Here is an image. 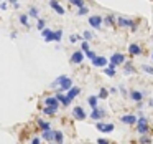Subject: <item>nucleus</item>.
<instances>
[{"label": "nucleus", "instance_id": "nucleus-1", "mask_svg": "<svg viewBox=\"0 0 153 144\" xmlns=\"http://www.w3.org/2000/svg\"><path fill=\"white\" fill-rule=\"evenodd\" d=\"M117 25H119V27H123V28H130L132 32L137 30L135 23H133L132 20H128V18H123V17H119V18H117Z\"/></svg>", "mask_w": 153, "mask_h": 144}, {"label": "nucleus", "instance_id": "nucleus-2", "mask_svg": "<svg viewBox=\"0 0 153 144\" xmlns=\"http://www.w3.org/2000/svg\"><path fill=\"white\" fill-rule=\"evenodd\" d=\"M102 17H100V15H91L89 17V25L92 28H96V30H100V28H102Z\"/></svg>", "mask_w": 153, "mask_h": 144}, {"label": "nucleus", "instance_id": "nucleus-3", "mask_svg": "<svg viewBox=\"0 0 153 144\" xmlns=\"http://www.w3.org/2000/svg\"><path fill=\"white\" fill-rule=\"evenodd\" d=\"M137 124H138V133L142 134V136H145V134L148 133V124H146V118H145V116H140L138 119H137Z\"/></svg>", "mask_w": 153, "mask_h": 144}, {"label": "nucleus", "instance_id": "nucleus-4", "mask_svg": "<svg viewBox=\"0 0 153 144\" xmlns=\"http://www.w3.org/2000/svg\"><path fill=\"white\" fill-rule=\"evenodd\" d=\"M123 61H125V57H123L122 53H114L112 57H110V65L112 66H119V65H122Z\"/></svg>", "mask_w": 153, "mask_h": 144}, {"label": "nucleus", "instance_id": "nucleus-5", "mask_svg": "<svg viewBox=\"0 0 153 144\" xmlns=\"http://www.w3.org/2000/svg\"><path fill=\"white\" fill-rule=\"evenodd\" d=\"M84 61V51H73V55H71V63L74 65H81Z\"/></svg>", "mask_w": 153, "mask_h": 144}, {"label": "nucleus", "instance_id": "nucleus-6", "mask_svg": "<svg viewBox=\"0 0 153 144\" xmlns=\"http://www.w3.org/2000/svg\"><path fill=\"white\" fill-rule=\"evenodd\" d=\"M73 116H74V119H77V121H84L86 119V111H84L81 106H74Z\"/></svg>", "mask_w": 153, "mask_h": 144}, {"label": "nucleus", "instance_id": "nucleus-7", "mask_svg": "<svg viewBox=\"0 0 153 144\" xmlns=\"http://www.w3.org/2000/svg\"><path fill=\"white\" fill-rule=\"evenodd\" d=\"M54 98H56V100L59 101V106H63V108H68V106L71 104V101L68 100V96H66V94H63V91H58V93H56V96H54Z\"/></svg>", "mask_w": 153, "mask_h": 144}, {"label": "nucleus", "instance_id": "nucleus-8", "mask_svg": "<svg viewBox=\"0 0 153 144\" xmlns=\"http://www.w3.org/2000/svg\"><path fill=\"white\" fill-rule=\"evenodd\" d=\"M96 127L100 131V133H112L114 131V124L112 123H97Z\"/></svg>", "mask_w": 153, "mask_h": 144}, {"label": "nucleus", "instance_id": "nucleus-9", "mask_svg": "<svg viewBox=\"0 0 153 144\" xmlns=\"http://www.w3.org/2000/svg\"><path fill=\"white\" fill-rule=\"evenodd\" d=\"M71 86H73V80H71V78H68V76H64L63 81L59 83V86H58V88H59L58 91H68Z\"/></svg>", "mask_w": 153, "mask_h": 144}, {"label": "nucleus", "instance_id": "nucleus-10", "mask_svg": "<svg viewBox=\"0 0 153 144\" xmlns=\"http://www.w3.org/2000/svg\"><path fill=\"white\" fill-rule=\"evenodd\" d=\"M50 7L53 8L58 15H64V14H66V10H64V8L59 5V2H58V0H50Z\"/></svg>", "mask_w": 153, "mask_h": 144}, {"label": "nucleus", "instance_id": "nucleus-11", "mask_svg": "<svg viewBox=\"0 0 153 144\" xmlns=\"http://www.w3.org/2000/svg\"><path fill=\"white\" fill-rule=\"evenodd\" d=\"M45 106H50V108L58 109V108H59V101H58L54 96H48V98H45Z\"/></svg>", "mask_w": 153, "mask_h": 144}, {"label": "nucleus", "instance_id": "nucleus-12", "mask_svg": "<svg viewBox=\"0 0 153 144\" xmlns=\"http://www.w3.org/2000/svg\"><path fill=\"white\" fill-rule=\"evenodd\" d=\"M41 35H43V40L46 41V43H50V41H53L54 30H51V28H43V30H41Z\"/></svg>", "mask_w": 153, "mask_h": 144}, {"label": "nucleus", "instance_id": "nucleus-13", "mask_svg": "<svg viewBox=\"0 0 153 144\" xmlns=\"http://www.w3.org/2000/svg\"><path fill=\"white\" fill-rule=\"evenodd\" d=\"M81 93V88H77V86H71L69 90H68V93H66V96H68V100L69 101H73L74 98L77 96V94Z\"/></svg>", "mask_w": 153, "mask_h": 144}, {"label": "nucleus", "instance_id": "nucleus-14", "mask_svg": "<svg viewBox=\"0 0 153 144\" xmlns=\"http://www.w3.org/2000/svg\"><path fill=\"white\" fill-rule=\"evenodd\" d=\"M92 65L97 68H104V66H107V58L105 57H96L92 60Z\"/></svg>", "mask_w": 153, "mask_h": 144}, {"label": "nucleus", "instance_id": "nucleus-15", "mask_svg": "<svg viewBox=\"0 0 153 144\" xmlns=\"http://www.w3.org/2000/svg\"><path fill=\"white\" fill-rule=\"evenodd\" d=\"M105 116V111L104 109H99V108H94L92 113H91V119H100V118Z\"/></svg>", "mask_w": 153, "mask_h": 144}, {"label": "nucleus", "instance_id": "nucleus-16", "mask_svg": "<svg viewBox=\"0 0 153 144\" xmlns=\"http://www.w3.org/2000/svg\"><path fill=\"white\" fill-rule=\"evenodd\" d=\"M128 53L133 55V57H137V55L142 53V48H140L137 43H130V45H128Z\"/></svg>", "mask_w": 153, "mask_h": 144}, {"label": "nucleus", "instance_id": "nucleus-17", "mask_svg": "<svg viewBox=\"0 0 153 144\" xmlns=\"http://www.w3.org/2000/svg\"><path fill=\"white\" fill-rule=\"evenodd\" d=\"M120 121H122L123 124H135L137 123V118L133 116V114H125V116L120 118Z\"/></svg>", "mask_w": 153, "mask_h": 144}, {"label": "nucleus", "instance_id": "nucleus-18", "mask_svg": "<svg viewBox=\"0 0 153 144\" xmlns=\"http://www.w3.org/2000/svg\"><path fill=\"white\" fill-rule=\"evenodd\" d=\"M143 94L145 93H142V91H130V98H132L133 101H137V103H140V101L143 100Z\"/></svg>", "mask_w": 153, "mask_h": 144}, {"label": "nucleus", "instance_id": "nucleus-19", "mask_svg": "<svg viewBox=\"0 0 153 144\" xmlns=\"http://www.w3.org/2000/svg\"><path fill=\"white\" fill-rule=\"evenodd\" d=\"M41 136H43V139H46L48 142H51V141H53V137H54V131H51V129H45L43 133H41Z\"/></svg>", "mask_w": 153, "mask_h": 144}, {"label": "nucleus", "instance_id": "nucleus-20", "mask_svg": "<svg viewBox=\"0 0 153 144\" xmlns=\"http://www.w3.org/2000/svg\"><path fill=\"white\" fill-rule=\"evenodd\" d=\"M28 17H31V18H36V20H38V18H40V12H38V8L36 7H30V8H28Z\"/></svg>", "mask_w": 153, "mask_h": 144}, {"label": "nucleus", "instance_id": "nucleus-21", "mask_svg": "<svg viewBox=\"0 0 153 144\" xmlns=\"http://www.w3.org/2000/svg\"><path fill=\"white\" fill-rule=\"evenodd\" d=\"M54 142L56 144H63V141H64V136H63V133L61 131H54Z\"/></svg>", "mask_w": 153, "mask_h": 144}, {"label": "nucleus", "instance_id": "nucleus-22", "mask_svg": "<svg viewBox=\"0 0 153 144\" xmlns=\"http://www.w3.org/2000/svg\"><path fill=\"white\" fill-rule=\"evenodd\" d=\"M18 22H20L23 27H30V23H28V15L27 14H20V15H18Z\"/></svg>", "mask_w": 153, "mask_h": 144}, {"label": "nucleus", "instance_id": "nucleus-23", "mask_svg": "<svg viewBox=\"0 0 153 144\" xmlns=\"http://www.w3.org/2000/svg\"><path fill=\"white\" fill-rule=\"evenodd\" d=\"M61 38H63V30H54V35H53V41H56V43H59Z\"/></svg>", "mask_w": 153, "mask_h": 144}, {"label": "nucleus", "instance_id": "nucleus-24", "mask_svg": "<svg viewBox=\"0 0 153 144\" xmlns=\"http://www.w3.org/2000/svg\"><path fill=\"white\" fill-rule=\"evenodd\" d=\"M97 101H99V98H97V96H89V98H87V103H89V106L92 108V109H94V108H97Z\"/></svg>", "mask_w": 153, "mask_h": 144}, {"label": "nucleus", "instance_id": "nucleus-25", "mask_svg": "<svg viewBox=\"0 0 153 144\" xmlns=\"http://www.w3.org/2000/svg\"><path fill=\"white\" fill-rule=\"evenodd\" d=\"M58 109H54V108H50V106H45L43 108V113L46 114V116H53V114H56Z\"/></svg>", "mask_w": 153, "mask_h": 144}, {"label": "nucleus", "instance_id": "nucleus-26", "mask_svg": "<svg viewBox=\"0 0 153 144\" xmlns=\"http://www.w3.org/2000/svg\"><path fill=\"white\" fill-rule=\"evenodd\" d=\"M107 96H109V90H105V88H100V91H99V94H97V98H99V100H105Z\"/></svg>", "mask_w": 153, "mask_h": 144}, {"label": "nucleus", "instance_id": "nucleus-27", "mask_svg": "<svg viewBox=\"0 0 153 144\" xmlns=\"http://www.w3.org/2000/svg\"><path fill=\"white\" fill-rule=\"evenodd\" d=\"M71 5H74V7H77V8H81V7H84V0H68Z\"/></svg>", "mask_w": 153, "mask_h": 144}, {"label": "nucleus", "instance_id": "nucleus-28", "mask_svg": "<svg viewBox=\"0 0 153 144\" xmlns=\"http://www.w3.org/2000/svg\"><path fill=\"white\" fill-rule=\"evenodd\" d=\"M87 14H89V8H87L86 5L81 7V8H77V15H79V17H84V15H87Z\"/></svg>", "mask_w": 153, "mask_h": 144}, {"label": "nucleus", "instance_id": "nucleus-29", "mask_svg": "<svg viewBox=\"0 0 153 144\" xmlns=\"http://www.w3.org/2000/svg\"><path fill=\"white\" fill-rule=\"evenodd\" d=\"M38 126L41 127V129H50V123H48V121H43V119H38Z\"/></svg>", "mask_w": 153, "mask_h": 144}, {"label": "nucleus", "instance_id": "nucleus-30", "mask_svg": "<svg viewBox=\"0 0 153 144\" xmlns=\"http://www.w3.org/2000/svg\"><path fill=\"white\" fill-rule=\"evenodd\" d=\"M64 76H66V75H61V76H58L56 80H54L53 83L50 84V86H51V88H56V86H59V83H61V81H63V78H64Z\"/></svg>", "mask_w": 153, "mask_h": 144}, {"label": "nucleus", "instance_id": "nucleus-31", "mask_svg": "<svg viewBox=\"0 0 153 144\" xmlns=\"http://www.w3.org/2000/svg\"><path fill=\"white\" fill-rule=\"evenodd\" d=\"M36 28L38 30H43V28H46V22L43 20V18H38V22H36Z\"/></svg>", "mask_w": 153, "mask_h": 144}, {"label": "nucleus", "instance_id": "nucleus-32", "mask_svg": "<svg viewBox=\"0 0 153 144\" xmlns=\"http://www.w3.org/2000/svg\"><path fill=\"white\" fill-rule=\"evenodd\" d=\"M102 22H105L107 25H110V27H112L114 22H115V18H114V15H107L105 18H102Z\"/></svg>", "mask_w": 153, "mask_h": 144}, {"label": "nucleus", "instance_id": "nucleus-33", "mask_svg": "<svg viewBox=\"0 0 153 144\" xmlns=\"http://www.w3.org/2000/svg\"><path fill=\"white\" fill-rule=\"evenodd\" d=\"M82 38H84V40H86V41H89V40H92V38H94V35H92V32H89V30H86V32H84V33H82Z\"/></svg>", "mask_w": 153, "mask_h": 144}, {"label": "nucleus", "instance_id": "nucleus-34", "mask_svg": "<svg viewBox=\"0 0 153 144\" xmlns=\"http://www.w3.org/2000/svg\"><path fill=\"white\" fill-rule=\"evenodd\" d=\"M104 73L107 75V76H114V75H115V68H104Z\"/></svg>", "mask_w": 153, "mask_h": 144}, {"label": "nucleus", "instance_id": "nucleus-35", "mask_svg": "<svg viewBox=\"0 0 153 144\" xmlns=\"http://www.w3.org/2000/svg\"><path fill=\"white\" fill-rule=\"evenodd\" d=\"M84 55H86V57L89 58V60H94V58L97 57V55H96V51H92V50H87V51H84Z\"/></svg>", "mask_w": 153, "mask_h": 144}, {"label": "nucleus", "instance_id": "nucleus-36", "mask_svg": "<svg viewBox=\"0 0 153 144\" xmlns=\"http://www.w3.org/2000/svg\"><path fill=\"white\" fill-rule=\"evenodd\" d=\"M142 70L145 71V73H148V75H153V68L148 66V65H142Z\"/></svg>", "mask_w": 153, "mask_h": 144}, {"label": "nucleus", "instance_id": "nucleus-37", "mask_svg": "<svg viewBox=\"0 0 153 144\" xmlns=\"http://www.w3.org/2000/svg\"><path fill=\"white\" fill-rule=\"evenodd\" d=\"M81 37L79 35H69V43H76V41H79Z\"/></svg>", "mask_w": 153, "mask_h": 144}, {"label": "nucleus", "instance_id": "nucleus-38", "mask_svg": "<svg viewBox=\"0 0 153 144\" xmlns=\"http://www.w3.org/2000/svg\"><path fill=\"white\" fill-rule=\"evenodd\" d=\"M81 50H82V51H87V50H91V48H89V41H86V40H84L82 43H81Z\"/></svg>", "mask_w": 153, "mask_h": 144}, {"label": "nucleus", "instance_id": "nucleus-39", "mask_svg": "<svg viewBox=\"0 0 153 144\" xmlns=\"http://www.w3.org/2000/svg\"><path fill=\"white\" fill-rule=\"evenodd\" d=\"M125 73H135V70H133L132 63H127V65H125Z\"/></svg>", "mask_w": 153, "mask_h": 144}, {"label": "nucleus", "instance_id": "nucleus-40", "mask_svg": "<svg viewBox=\"0 0 153 144\" xmlns=\"http://www.w3.org/2000/svg\"><path fill=\"white\" fill-rule=\"evenodd\" d=\"M140 142H142V144H150L152 141H150V137H146V136H142V139H140Z\"/></svg>", "mask_w": 153, "mask_h": 144}, {"label": "nucleus", "instance_id": "nucleus-41", "mask_svg": "<svg viewBox=\"0 0 153 144\" xmlns=\"http://www.w3.org/2000/svg\"><path fill=\"white\" fill-rule=\"evenodd\" d=\"M7 2H0V10H7Z\"/></svg>", "mask_w": 153, "mask_h": 144}, {"label": "nucleus", "instance_id": "nucleus-42", "mask_svg": "<svg viewBox=\"0 0 153 144\" xmlns=\"http://www.w3.org/2000/svg\"><path fill=\"white\" fill-rule=\"evenodd\" d=\"M97 144H110V142L107 139H102V137H100V139H97Z\"/></svg>", "mask_w": 153, "mask_h": 144}, {"label": "nucleus", "instance_id": "nucleus-43", "mask_svg": "<svg viewBox=\"0 0 153 144\" xmlns=\"http://www.w3.org/2000/svg\"><path fill=\"white\" fill-rule=\"evenodd\" d=\"M31 144H40V137H33V141H31Z\"/></svg>", "mask_w": 153, "mask_h": 144}, {"label": "nucleus", "instance_id": "nucleus-44", "mask_svg": "<svg viewBox=\"0 0 153 144\" xmlns=\"http://www.w3.org/2000/svg\"><path fill=\"white\" fill-rule=\"evenodd\" d=\"M8 2H10L12 5H15V4H18V0H8Z\"/></svg>", "mask_w": 153, "mask_h": 144}, {"label": "nucleus", "instance_id": "nucleus-45", "mask_svg": "<svg viewBox=\"0 0 153 144\" xmlns=\"http://www.w3.org/2000/svg\"><path fill=\"white\" fill-rule=\"evenodd\" d=\"M148 104H150V106H152V108H153V98H152V100H150V101H148Z\"/></svg>", "mask_w": 153, "mask_h": 144}, {"label": "nucleus", "instance_id": "nucleus-46", "mask_svg": "<svg viewBox=\"0 0 153 144\" xmlns=\"http://www.w3.org/2000/svg\"><path fill=\"white\" fill-rule=\"evenodd\" d=\"M48 144H56V142H48Z\"/></svg>", "mask_w": 153, "mask_h": 144}, {"label": "nucleus", "instance_id": "nucleus-47", "mask_svg": "<svg viewBox=\"0 0 153 144\" xmlns=\"http://www.w3.org/2000/svg\"><path fill=\"white\" fill-rule=\"evenodd\" d=\"M0 2H4V0H0Z\"/></svg>", "mask_w": 153, "mask_h": 144}, {"label": "nucleus", "instance_id": "nucleus-48", "mask_svg": "<svg viewBox=\"0 0 153 144\" xmlns=\"http://www.w3.org/2000/svg\"><path fill=\"white\" fill-rule=\"evenodd\" d=\"M152 58H153V55H152Z\"/></svg>", "mask_w": 153, "mask_h": 144}]
</instances>
